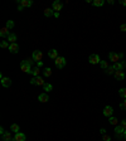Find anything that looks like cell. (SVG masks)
I'll return each mask as SVG.
<instances>
[{
	"label": "cell",
	"instance_id": "cell-1",
	"mask_svg": "<svg viewBox=\"0 0 126 141\" xmlns=\"http://www.w3.org/2000/svg\"><path fill=\"white\" fill-rule=\"evenodd\" d=\"M20 70H23L24 73H32V66L28 63V61H21L20 62Z\"/></svg>",
	"mask_w": 126,
	"mask_h": 141
},
{
	"label": "cell",
	"instance_id": "cell-2",
	"mask_svg": "<svg viewBox=\"0 0 126 141\" xmlns=\"http://www.w3.org/2000/svg\"><path fill=\"white\" fill-rule=\"evenodd\" d=\"M124 57V54L122 53H115V52H110L108 53V59L111 61V62H113V63H117L119 62V59H121Z\"/></svg>",
	"mask_w": 126,
	"mask_h": 141
},
{
	"label": "cell",
	"instance_id": "cell-3",
	"mask_svg": "<svg viewBox=\"0 0 126 141\" xmlns=\"http://www.w3.org/2000/svg\"><path fill=\"white\" fill-rule=\"evenodd\" d=\"M66 63H67V61H66L64 57H58L56 61H54V64H56L57 68H64L66 67Z\"/></svg>",
	"mask_w": 126,
	"mask_h": 141
},
{
	"label": "cell",
	"instance_id": "cell-4",
	"mask_svg": "<svg viewBox=\"0 0 126 141\" xmlns=\"http://www.w3.org/2000/svg\"><path fill=\"white\" fill-rule=\"evenodd\" d=\"M42 58H43V53L42 50H34L33 52V54H32V59L34 61V62H42Z\"/></svg>",
	"mask_w": 126,
	"mask_h": 141
},
{
	"label": "cell",
	"instance_id": "cell-5",
	"mask_svg": "<svg viewBox=\"0 0 126 141\" xmlns=\"http://www.w3.org/2000/svg\"><path fill=\"white\" fill-rule=\"evenodd\" d=\"M30 83H32V85H37V86H44L45 85L44 79H43L41 76H39V77H33L32 79H30Z\"/></svg>",
	"mask_w": 126,
	"mask_h": 141
},
{
	"label": "cell",
	"instance_id": "cell-6",
	"mask_svg": "<svg viewBox=\"0 0 126 141\" xmlns=\"http://www.w3.org/2000/svg\"><path fill=\"white\" fill-rule=\"evenodd\" d=\"M124 132H125V130H124V127L121 126V125L115 126V134H116V136H117L119 139L124 137Z\"/></svg>",
	"mask_w": 126,
	"mask_h": 141
},
{
	"label": "cell",
	"instance_id": "cell-7",
	"mask_svg": "<svg viewBox=\"0 0 126 141\" xmlns=\"http://www.w3.org/2000/svg\"><path fill=\"white\" fill-rule=\"evenodd\" d=\"M88 62L91 64H98L101 63V59H100V56L98 54H91L90 58H88Z\"/></svg>",
	"mask_w": 126,
	"mask_h": 141
},
{
	"label": "cell",
	"instance_id": "cell-8",
	"mask_svg": "<svg viewBox=\"0 0 126 141\" xmlns=\"http://www.w3.org/2000/svg\"><path fill=\"white\" fill-rule=\"evenodd\" d=\"M62 7H63L62 3L58 1V0H57V1H53V4H52V9H53L56 13H59V10H62Z\"/></svg>",
	"mask_w": 126,
	"mask_h": 141
},
{
	"label": "cell",
	"instance_id": "cell-9",
	"mask_svg": "<svg viewBox=\"0 0 126 141\" xmlns=\"http://www.w3.org/2000/svg\"><path fill=\"white\" fill-rule=\"evenodd\" d=\"M112 113H113V108H112L111 106H105V108H104V116L105 117H111Z\"/></svg>",
	"mask_w": 126,
	"mask_h": 141
},
{
	"label": "cell",
	"instance_id": "cell-10",
	"mask_svg": "<svg viewBox=\"0 0 126 141\" xmlns=\"http://www.w3.org/2000/svg\"><path fill=\"white\" fill-rule=\"evenodd\" d=\"M113 68L115 70H124V68H126V62H117V63H113Z\"/></svg>",
	"mask_w": 126,
	"mask_h": 141
},
{
	"label": "cell",
	"instance_id": "cell-11",
	"mask_svg": "<svg viewBox=\"0 0 126 141\" xmlns=\"http://www.w3.org/2000/svg\"><path fill=\"white\" fill-rule=\"evenodd\" d=\"M18 4L21 5L23 8H29L33 5V1L32 0H18Z\"/></svg>",
	"mask_w": 126,
	"mask_h": 141
},
{
	"label": "cell",
	"instance_id": "cell-12",
	"mask_svg": "<svg viewBox=\"0 0 126 141\" xmlns=\"http://www.w3.org/2000/svg\"><path fill=\"white\" fill-rule=\"evenodd\" d=\"M38 101L39 102H42V103H45V102H48L49 101V96H48V93H41L39 96H38Z\"/></svg>",
	"mask_w": 126,
	"mask_h": 141
},
{
	"label": "cell",
	"instance_id": "cell-13",
	"mask_svg": "<svg viewBox=\"0 0 126 141\" xmlns=\"http://www.w3.org/2000/svg\"><path fill=\"white\" fill-rule=\"evenodd\" d=\"M113 76H115V78H116L117 81H122V79L125 78V72H124V70H116Z\"/></svg>",
	"mask_w": 126,
	"mask_h": 141
},
{
	"label": "cell",
	"instance_id": "cell-14",
	"mask_svg": "<svg viewBox=\"0 0 126 141\" xmlns=\"http://www.w3.org/2000/svg\"><path fill=\"white\" fill-rule=\"evenodd\" d=\"M8 49L10 50V53L15 54V53H18V52H19V45H18L16 43H13V44H10V45H9V48H8Z\"/></svg>",
	"mask_w": 126,
	"mask_h": 141
},
{
	"label": "cell",
	"instance_id": "cell-15",
	"mask_svg": "<svg viewBox=\"0 0 126 141\" xmlns=\"http://www.w3.org/2000/svg\"><path fill=\"white\" fill-rule=\"evenodd\" d=\"M25 140H27L25 134H23V132H18V134H15L14 141H25Z\"/></svg>",
	"mask_w": 126,
	"mask_h": 141
},
{
	"label": "cell",
	"instance_id": "cell-16",
	"mask_svg": "<svg viewBox=\"0 0 126 141\" xmlns=\"http://www.w3.org/2000/svg\"><path fill=\"white\" fill-rule=\"evenodd\" d=\"M1 85H3V87H5V88L10 87V85H12V79H10V78H8V77L1 78Z\"/></svg>",
	"mask_w": 126,
	"mask_h": 141
},
{
	"label": "cell",
	"instance_id": "cell-17",
	"mask_svg": "<svg viewBox=\"0 0 126 141\" xmlns=\"http://www.w3.org/2000/svg\"><path fill=\"white\" fill-rule=\"evenodd\" d=\"M48 57L50 58V59H54V61H56L57 58H58V50L57 49H50L48 52Z\"/></svg>",
	"mask_w": 126,
	"mask_h": 141
},
{
	"label": "cell",
	"instance_id": "cell-18",
	"mask_svg": "<svg viewBox=\"0 0 126 141\" xmlns=\"http://www.w3.org/2000/svg\"><path fill=\"white\" fill-rule=\"evenodd\" d=\"M9 35H10V32H9V29H8L7 27L0 29V37H1V38H8Z\"/></svg>",
	"mask_w": 126,
	"mask_h": 141
},
{
	"label": "cell",
	"instance_id": "cell-19",
	"mask_svg": "<svg viewBox=\"0 0 126 141\" xmlns=\"http://www.w3.org/2000/svg\"><path fill=\"white\" fill-rule=\"evenodd\" d=\"M16 34H14V33H10V35L8 37V42L10 43V44H13V43H16Z\"/></svg>",
	"mask_w": 126,
	"mask_h": 141
},
{
	"label": "cell",
	"instance_id": "cell-20",
	"mask_svg": "<svg viewBox=\"0 0 126 141\" xmlns=\"http://www.w3.org/2000/svg\"><path fill=\"white\" fill-rule=\"evenodd\" d=\"M54 13H56V11H54L53 9H49V8L44 9V15H45V16H48V18H49V16H53Z\"/></svg>",
	"mask_w": 126,
	"mask_h": 141
},
{
	"label": "cell",
	"instance_id": "cell-21",
	"mask_svg": "<svg viewBox=\"0 0 126 141\" xmlns=\"http://www.w3.org/2000/svg\"><path fill=\"white\" fill-rule=\"evenodd\" d=\"M1 139L4 141H10L12 140V134L10 132H4V134L1 135Z\"/></svg>",
	"mask_w": 126,
	"mask_h": 141
},
{
	"label": "cell",
	"instance_id": "cell-22",
	"mask_svg": "<svg viewBox=\"0 0 126 141\" xmlns=\"http://www.w3.org/2000/svg\"><path fill=\"white\" fill-rule=\"evenodd\" d=\"M19 130H20V127H19L18 124H13V125L10 126V131H13V132H15V134H18Z\"/></svg>",
	"mask_w": 126,
	"mask_h": 141
},
{
	"label": "cell",
	"instance_id": "cell-23",
	"mask_svg": "<svg viewBox=\"0 0 126 141\" xmlns=\"http://www.w3.org/2000/svg\"><path fill=\"white\" fill-rule=\"evenodd\" d=\"M43 74H44V77H50V76H52V69H50L49 67H45V68L43 69Z\"/></svg>",
	"mask_w": 126,
	"mask_h": 141
},
{
	"label": "cell",
	"instance_id": "cell-24",
	"mask_svg": "<svg viewBox=\"0 0 126 141\" xmlns=\"http://www.w3.org/2000/svg\"><path fill=\"white\" fill-rule=\"evenodd\" d=\"M92 4H93L95 7H102V5L105 4V0H93Z\"/></svg>",
	"mask_w": 126,
	"mask_h": 141
},
{
	"label": "cell",
	"instance_id": "cell-25",
	"mask_svg": "<svg viewBox=\"0 0 126 141\" xmlns=\"http://www.w3.org/2000/svg\"><path fill=\"white\" fill-rule=\"evenodd\" d=\"M119 96L121 98L126 99V88H120L119 90Z\"/></svg>",
	"mask_w": 126,
	"mask_h": 141
},
{
	"label": "cell",
	"instance_id": "cell-26",
	"mask_svg": "<svg viewBox=\"0 0 126 141\" xmlns=\"http://www.w3.org/2000/svg\"><path fill=\"white\" fill-rule=\"evenodd\" d=\"M43 90L45 91V93H47V92H50L53 90V86L50 85V83H45V85L43 86Z\"/></svg>",
	"mask_w": 126,
	"mask_h": 141
},
{
	"label": "cell",
	"instance_id": "cell-27",
	"mask_svg": "<svg viewBox=\"0 0 126 141\" xmlns=\"http://www.w3.org/2000/svg\"><path fill=\"white\" fill-rule=\"evenodd\" d=\"M108 122L111 124V125H115V126H117V124H119V120L116 119V117H108Z\"/></svg>",
	"mask_w": 126,
	"mask_h": 141
},
{
	"label": "cell",
	"instance_id": "cell-28",
	"mask_svg": "<svg viewBox=\"0 0 126 141\" xmlns=\"http://www.w3.org/2000/svg\"><path fill=\"white\" fill-rule=\"evenodd\" d=\"M39 73H41V69H39V67H35L34 69L32 70V74H33V77H39Z\"/></svg>",
	"mask_w": 126,
	"mask_h": 141
},
{
	"label": "cell",
	"instance_id": "cell-29",
	"mask_svg": "<svg viewBox=\"0 0 126 141\" xmlns=\"http://www.w3.org/2000/svg\"><path fill=\"white\" fill-rule=\"evenodd\" d=\"M100 66H101V68H102V69L106 70L107 68H108V62H107V61H101Z\"/></svg>",
	"mask_w": 126,
	"mask_h": 141
},
{
	"label": "cell",
	"instance_id": "cell-30",
	"mask_svg": "<svg viewBox=\"0 0 126 141\" xmlns=\"http://www.w3.org/2000/svg\"><path fill=\"white\" fill-rule=\"evenodd\" d=\"M15 27V23L13 20H8L7 21V28L9 29V30H10V29H13Z\"/></svg>",
	"mask_w": 126,
	"mask_h": 141
},
{
	"label": "cell",
	"instance_id": "cell-31",
	"mask_svg": "<svg viewBox=\"0 0 126 141\" xmlns=\"http://www.w3.org/2000/svg\"><path fill=\"white\" fill-rule=\"evenodd\" d=\"M105 72L107 73V74H115V72H116V70H115V68H113V66H111V67H108Z\"/></svg>",
	"mask_w": 126,
	"mask_h": 141
},
{
	"label": "cell",
	"instance_id": "cell-32",
	"mask_svg": "<svg viewBox=\"0 0 126 141\" xmlns=\"http://www.w3.org/2000/svg\"><path fill=\"white\" fill-rule=\"evenodd\" d=\"M9 45H10V43L8 42V40H3V42L0 43V47L1 48H9Z\"/></svg>",
	"mask_w": 126,
	"mask_h": 141
},
{
	"label": "cell",
	"instance_id": "cell-33",
	"mask_svg": "<svg viewBox=\"0 0 126 141\" xmlns=\"http://www.w3.org/2000/svg\"><path fill=\"white\" fill-rule=\"evenodd\" d=\"M120 108H121V110H126V99L121 101V103H120Z\"/></svg>",
	"mask_w": 126,
	"mask_h": 141
},
{
	"label": "cell",
	"instance_id": "cell-34",
	"mask_svg": "<svg viewBox=\"0 0 126 141\" xmlns=\"http://www.w3.org/2000/svg\"><path fill=\"white\" fill-rule=\"evenodd\" d=\"M102 140H104V141H111V137H110L108 135H104V137H102Z\"/></svg>",
	"mask_w": 126,
	"mask_h": 141
},
{
	"label": "cell",
	"instance_id": "cell-35",
	"mask_svg": "<svg viewBox=\"0 0 126 141\" xmlns=\"http://www.w3.org/2000/svg\"><path fill=\"white\" fill-rule=\"evenodd\" d=\"M121 126L124 127V130H126V119H125V120L121 121Z\"/></svg>",
	"mask_w": 126,
	"mask_h": 141
},
{
	"label": "cell",
	"instance_id": "cell-36",
	"mask_svg": "<svg viewBox=\"0 0 126 141\" xmlns=\"http://www.w3.org/2000/svg\"><path fill=\"white\" fill-rule=\"evenodd\" d=\"M120 30H121V32H126V24H122V25L120 27Z\"/></svg>",
	"mask_w": 126,
	"mask_h": 141
},
{
	"label": "cell",
	"instance_id": "cell-37",
	"mask_svg": "<svg viewBox=\"0 0 126 141\" xmlns=\"http://www.w3.org/2000/svg\"><path fill=\"white\" fill-rule=\"evenodd\" d=\"M119 3L121 4V5H124V7H126V0H120Z\"/></svg>",
	"mask_w": 126,
	"mask_h": 141
},
{
	"label": "cell",
	"instance_id": "cell-38",
	"mask_svg": "<svg viewBox=\"0 0 126 141\" xmlns=\"http://www.w3.org/2000/svg\"><path fill=\"white\" fill-rule=\"evenodd\" d=\"M100 132H101L102 135H106V128H101V130H100Z\"/></svg>",
	"mask_w": 126,
	"mask_h": 141
},
{
	"label": "cell",
	"instance_id": "cell-39",
	"mask_svg": "<svg viewBox=\"0 0 126 141\" xmlns=\"http://www.w3.org/2000/svg\"><path fill=\"white\" fill-rule=\"evenodd\" d=\"M42 66H43V62H38V63H37V67H39V68H41Z\"/></svg>",
	"mask_w": 126,
	"mask_h": 141
},
{
	"label": "cell",
	"instance_id": "cell-40",
	"mask_svg": "<svg viewBox=\"0 0 126 141\" xmlns=\"http://www.w3.org/2000/svg\"><path fill=\"white\" fill-rule=\"evenodd\" d=\"M23 9H24V8L21 7V5H19V4H18V10H19V11H21Z\"/></svg>",
	"mask_w": 126,
	"mask_h": 141
},
{
	"label": "cell",
	"instance_id": "cell-41",
	"mask_svg": "<svg viewBox=\"0 0 126 141\" xmlns=\"http://www.w3.org/2000/svg\"><path fill=\"white\" fill-rule=\"evenodd\" d=\"M4 132H5V131H4V127H0V134L3 135Z\"/></svg>",
	"mask_w": 126,
	"mask_h": 141
},
{
	"label": "cell",
	"instance_id": "cell-42",
	"mask_svg": "<svg viewBox=\"0 0 126 141\" xmlns=\"http://www.w3.org/2000/svg\"><path fill=\"white\" fill-rule=\"evenodd\" d=\"M53 16H56V18H59V13H54V15Z\"/></svg>",
	"mask_w": 126,
	"mask_h": 141
},
{
	"label": "cell",
	"instance_id": "cell-43",
	"mask_svg": "<svg viewBox=\"0 0 126 141\" xmlns=\"http://www.w3.org/2000/svg\"><path fill=\"white\" fill-rule=\"evenodd\" d=\"M124 139L126 140V130H125V132H124Z\"/></svg>",
	"mask_w": 126,
	"mask_h": 141
}]
</instances>
